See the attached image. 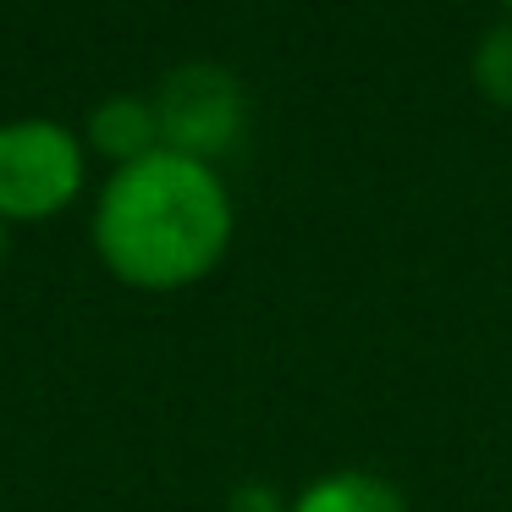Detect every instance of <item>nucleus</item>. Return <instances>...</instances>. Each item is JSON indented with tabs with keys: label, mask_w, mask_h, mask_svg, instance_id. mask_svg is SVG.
Wrapping results in <instances>:
<instances>
[{
	"label": "nucleus",
	"mask_w": 512,
	"mask_h": 512,
	"mask_svg": "<svg viewBox=\"0 0 512 512\" xmlns=\"http://www.w3.org/2000/svg\"><path fill=\"white\" fill-rule=\"evenodd\" d=\"M232 193L221 166L155 149L116 166L94 199V248L105 270L138 292H182L232 248Z\"/></svg>",
	"instance_id": "f257e3e1"
},
{
	"label": "nucleus",
	"mask_w": 512,
	"mask_h": 512,
	"mask_svg": "<svg viewBox=\"0 0 512 512\" xmlns=\"http://www.w3.org/2000/svg\"><path fill=\"white\" fill-rule=\"evenodd\" d=\"M89 144L67 122L17 116L0 122V221H45L83 193Z\"/></svg>",
	"instance_id": "f03ea898"
},
{
	"label": "nucleus",
	"mask_w": 512,
	"mask_h": 512,
	"mask_svg": "<svg viewBox=\"0 0 512 512\" xmlns=\"http://www.w3.org/2000/svg\"><path fill=\"white\" fill-rule=\"evenodd\" d=\"M155 116H160V149H177L193 160H221L248 133V89L221 61H182L155 83Z\"/></svg>",
	"instance_id": "7ed1b4c3"
},
{
	"label": "nucleus",
	"mask_w": 512,
	"mask_h": 512,
	"mask_svg": "<svg viewBox=\"0 0 512 512\" xmlns=\"http://www.w3.org/2000/svg\"><path fill=\"white\" fill-rule=\"evenodd\" d=\"M83 144L94 155L116 166H133V160L155 155L160 149V116H155V100L149 94H105L100 105L89 111V127H83Z\"/></svg>",
	"instance_id": "20e7f679"
},
{
	"label": "nucleus",
	"mask_w": 512,
	"mask_h": 512,
	"mask_svg": "<svg viewBox=\"0 0 512 512\" xmlns=\"http://www.w3.org/2000/svg\"><path fill=\"white\" fill-rule=\"evenodd\" d=\"M292 512H413L397 479L375 468H331L292 496Z\"/></svg>",
	"instance_id": "39448f33"
},
{
	"label": "nucleus",
	"mask_w": 512,
	"mask_h": 512,
	"mask_svg": "<svg viewBox=\"0 0 512 512\" xmlns=\"http://www.w3.org/2000/svg\"><path fill=\"white\" fill-rule=\"evenodd\" d=\"M468 78H474V89H479V100H485V105L512 111V17H496V23L474 39Z\"/></svg>",
	"instance_id": "423d86ee"
},
{
	"label": "nucleus",
	"mask_w": 512,
	"mask_h": 512,
	"mask_svg": "<svg viewBox=\"0 0 512 512\" xmlns=\"http://www.w3.org/2000/svg\"><path fill=\"white\" fill-rule=\"evenodd\" d=\"M226 512H292V496H281L265 479H243V485L226 496Z\"/></svg>",
	"instance_id": "0eeeda50"
},
{
	"label": "nucleus",
	"mask_w": 512,
	"mask_h": 512,
	"mask_svg": "<svg viewBox=\"0 0 512 512\" xmlns=\"http://www.w3.org/2000/svg\"><path fill=\"white\" fill-rule=\"evenodd\" d=\"M0 259H6V221H0Z\"/></svg>",
	"instance_id": "6e6552de"
},
{
	"label": "nucleus",
	"mask_w": 512,
	"mask_h": 512,
	"mask_svg": "<svg viewBox=\"0 0 512 512\" xmlns=\"http://www.w3.org/2000/svg\"><path fill=\"white\" fill-rule=\"evenodd\" d=\"M501 12H507V17H512V0H501Z\"/></svg>",
	"instance_id": "1a4fd4ad"
}]
</instances>
